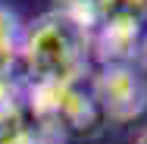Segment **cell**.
Wrapping results in <instances>:
<instances>
[{
  "instance_id": "11",
  "label": "cell",
  "mask_w": 147,
  "mask_h": 144,
  "mask_svg": "<svg viewBox=\"0 0 147 144\" xmlns=\"http://www.w3.org/2000/svg\"><path fill=\"white\" fill-rule=\"evenodd\" d=\"M135 144H147V132H141V135H138V141Z\"/></svg>"
},
{
  "instance_id": "1",
  "label": "cell",
  "mask_w": 147,
  "mask_h": 144,
  "mask_svg": "<svg viewBox=\"0 0 147 144\" xmlns=\"http://www.w3.org/2000/svg\"><path fill=\"white\" fill-rule=\"evenodd\" d=\"M19 57L25 63L31 82L50 85H78L88 75V34L72 25L57 9L34 19L19 44Z\"/></svg>"
},
{
  "instance_id": "7",
  "label": "cell",
  "mask_w": 147,
  "mask_h": 144,
  "mask_svg": "<svg viewBox=\"0 0 147 144\" xmlns=\"http://www.w3.org/2000/svg\"><path fill=\"white\" fill-rule=\"evenodd\" d=\"M19 100H22V82H16L13 72H3L0 75V110L9 103H19Z\"/></svg>"
},
{
  "instance_id": "2",
  "label": "cell",
  "mask_w": 147,
  "mask_h": 144,
  "mask_svg": "<svg viewBox=\"0 0 147 144\" xmlns=\"http://www.w3.org/2000/svg\"><path fill=\"white\" fill-rule=\"evenodd\" d=\"M88 94L110 122H135L147 110V82L131 63L100 66Z\"/></svg>"
},
{
  "instance_id": "10",
  "label": "cell",
  "mask_w": 147,
  "mask_h": 144,
  "mask_svg": "<svg viewBox=\"0 0 147 144\" xmlns=\"http://www.w3.org/2000/svg\"><path fill=\"white\" fill-rule=\"evenodd\" d=\"M138 53L147 59V34H141V47H138Z\"/></svg>"
},
{
  "instance_id": "6",
  "label": "cell",
  "mask_w": 147,
  "mask_h": 144,
  "mask_svg": "<svg viewBox=\"0 0 147 144\" xmlns=\"http://www.w3.org/2000/svg\"><path fill=\"white\" fill-rule=\"evenodd\" d=\"M28 125L31 122H28V116H25L22 100L3 107L0 110V144H9V141H16V138H22L28 132Z\"/></svg>"
},
{
  "instance_id": "5",
  "label": "cell",
  "mask_w": 147,
  "mask_h": 144,
  "mask_svg": "<svg viewBox=\"0 0 147 144\" xmlns=\"http://www.w3.org/2000/svg\"><path fill=\"white\" fill-rule=\"evenodd\" d=\"M19 44H22V34H19L13 13L0 6V75L13 72V63L19 59Z\"/></svg>"
},
{
  "instance_id": "4",
  "label": "cell",
  "mask_w": 147,
  "mask_h": 144,
  "mask_svg": "<svg viewBox=\"0 0 147 144\" xmlns=\"http://www.w3.org/2000/svg\"><path fill=\"white\" fill-rule=\"evenodd\" d=\"M57 122L72 138V135H94L100 128L103 116H100V110H97V103H94L91 94H85L78 85H72V88H66V94L59 100Z\"/></svg>"
},
{
  "instance_id": "8",
  "label": "cell",
  "mask_w": 147,
  "mask_h": 144,
  "mask_svg": "<svg viewBox=\"0 0 147 144\" xmlns=\"http://www.w3.org/2000/svg\"><path fill=\"white\" fill-rule=\"evenodd\" d=\"M128 9H147V0H122Z\"/></svg>"
},
{
  "instance_id": "9",
  "label": "cell",
  "mask_w": 147,
  "mask_h": 144,
  "mask_svg": "<svg viewBox=\"0 0 147 144\" xmlns=\"http://www.w3.org/2000/svg\"><path fill=\"white\" fill-rule=\"evenodd\" d=\"M9 144H34V138H31V125H28V132H25L22 138H16V141H9Z\"/></svg>"
},
{
  "instance_id": "3",
  "label": "cell",
  "mask_w": 147,
  "mask_h": 144,
  "mask_svg": "<svg viewBox=\"0 0 147 144\" xmlns=\"http://www.w3.org/2000/svg\"><path fill=\"white\" fill-rule=\"evenodd\" d=\"M141 47V16L138 9L119 6L107 13L88 34V57L100 66H122Z\"/></svg>"
}]
</instances>
